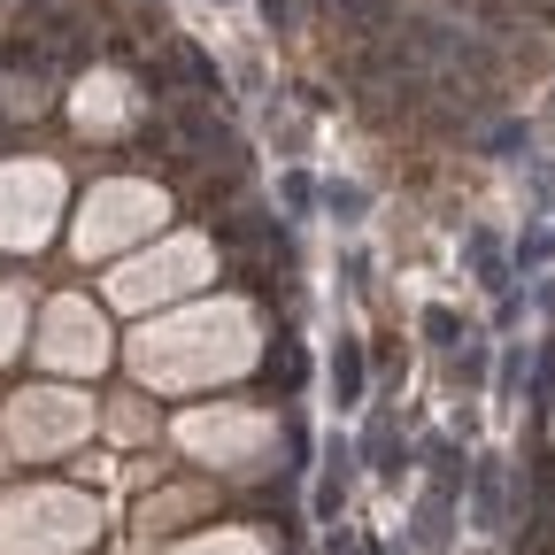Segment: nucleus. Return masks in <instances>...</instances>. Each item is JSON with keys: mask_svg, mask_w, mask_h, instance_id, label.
<instances>
[{"mask_svg": "<svg viewBox=\"0 0 555 555\" xmlns=\"http://www.w3.org/2000/svg\"><path fill=\"white\" fill-rule=\"evenodd\" d=\"M78 425H86V409L69 393H24V409H16V440L24 448H62Z\"/></svg>", "mask_w": 555, "mask_h": 555, "instance_id": "nucleus-2", "label": "nucleus"}, {"mask_svg": "<svg viewBox=\"0 0 555 555\" xmlns=\"http://www.w3.org/2000/svg\"><path fill=\"white\" fill-rule=\"evenodd\" d=\"M54 363H101V324L86 309H54V339H47Z\"/></svg>", "mask_w": 555, "mask_h": 555, "instance_id": "nucleus-4", "label": "nucleus"}, {"mask_svg": "<svg viewBox=\"0 0 555 555\" xmlns=\"http://www.w3.org/2000/svg\"><path fill=\"white\" fill-rule=\"evenodd\" d=\"M147 217H163V201H155V193H139V185H108V193L86 208V247H108V240L139 232Z\"/></svg>", "mask_w": 555, "mask_h": 555, "instance_id": "nucleus-1", "label": "nucleus"}, {"mask_svg": "<svg viewBox=\"0 0 555 555\" xmlns=\"http://www.w3.org/2000/svg\"><path fill=\"white\" fill-rule=\"evenodd\" d=\"M193 270H201V247L185 240V247H170L163 262H131V270L116 278V294H124V301H147V294H178V286H193Z\"/></svg>", "mask_w": 555, "mask_h": 555, "instance_id": "nucleus-3", "label": "nucleus"}]
</instances>
